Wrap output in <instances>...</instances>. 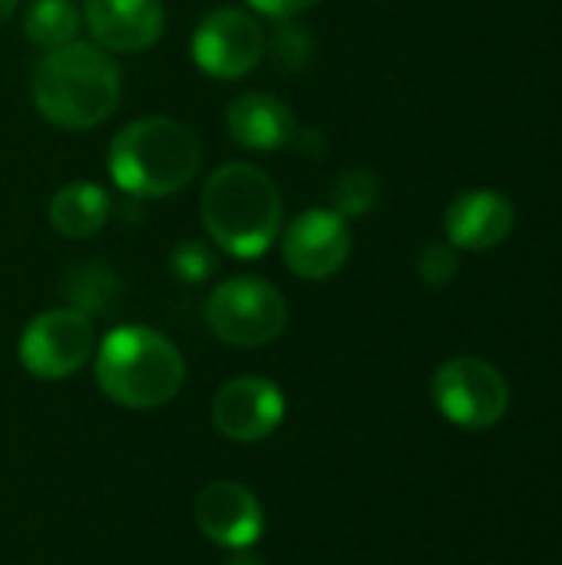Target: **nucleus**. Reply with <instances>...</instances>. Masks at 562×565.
Wrapping results in <instances>:
<instances>
[{
    "mask_svg": "<svg viewBox=\"0 0 562 565\" xmlns=\"http://www.w3.org/2000/svg\"><path fill=\"white\" fill-rule=\"evenodd\" d=\"M30 96L40 116L60 129L79 132L106 122L123 96V76L109 50L73 40L46 50L30 73Z\"/></svg>",
    "mask_w": 562,
    "mask_h": 565,
    "instance_id": "1",
    "label": "nucleus"
},
{
    "mask_svg": "<svg viewBox=\"0 0 562 565\" xmlns=\"http://www.w3.org/2000/svg\"><path fill=\"white\" fill-rule=\"evenodd\" d=\"M202 225L232 258L265 255L282 232V195L272 175L252 162L219 166L202 189Z\"/></svg>",
    "mask_w": 562,
    "mask_h": 565,
    "instance_id": "2",
    "label": "nucleus"
},
{
    "mask_svg": "<svg viewBox=\"0 0 562 565\" xmlns=\"http://www.w3.org/2000/svg\"><path fill=\"white\" fill-rule=\"evenodd\" d=\"M199 136L172 116H146L123 126L106 156L109 179L139 199H162L189 185L199 172Z\"/></svg>",
    "mask_w": 562,
    "mask_h": 565,
    "instance_id": "3",
    "label": "nucleus"
},
{
    "mask_svg": "<svg viewBox=\"0 0 562 565\" xmlns=\"http://www.w3.org/2000/svg\"><path fill=\"white\" fill-rule=\"evenodd\" d=\"M96 381L113 404L156 411L182 391L185 361L166 334L146 324H123L96 351Z\"/></svg>",
    "mask_w": 562,
    "mask_h": 565,
    "instance_id": "4",
    "label": "nucleus"
},
{
    "mask_svg": "<svg viewBox=\"0 0 562 565\" xmlns=\"http://www.w3.org/2000/svg\"><path fill=\"white\" fill-rule=\"evenodd\" d=\"M205 321L212 334L232 348H265L285 331L288 305L272 281L238 275L215 285L205 301Z\"/></svg>",
    "mask_w": 562,
    "mask_h": 565,
    "instance_id": "5",
    "label": "nucleus"
},
{
    "mask_svg": "<svg viewBox=\"0 0 562 565\" xmlns=\"http://www.w3.org/2000/svg\"><path fill=\"white\" fill-rule=\"evenodd\" d=\"M431 391L437 411L464 430H487L500 424L510 407L503 374L480 358H450L437 367Z\"/></svg>",
    "mask_w": 562,
    "mask_h": 565,
    "instance_id": "6",
    "label": "nucleus"
},
{
    "mask_svg": "<svg viewBox=\"0 0 562 565\" xmlns=\"http://www.w3.org/2000/svg\"><path fill=\"white\" fill-rule=\"evenodd\" d=\"M93 324L76 308H53L36 315L17 344V358L26 374L40 381L73 377L93 354Z\"/></svg>",
    "mask_w": 562,
    "mask_h": 565,
    "instance_id": "7",
    "label": "nucleus"
},
{
    "mask_svg": "<svg viewBox=\"0 0 562 565\" xmlns=\"http://www.w3.org/2000/svg\"><path fill=\"white\" fill-rule=\"evenodd\" d=\"M268 36L242 7H222L199 20L192 33V60L212 79H242L265 56Z\"/></svg>",
    "mask_w": 562,
    "mask_h": 565,
    "instance_id": "8",
    "label": "nucleus"
},
{
    "mask_svg": "<svg viewBox=\"0 0 562 565\" xmlns=\"http://www.w3.org/2000/svg\"><path fill=\"white\" fill-rule=\"evenodd\" d=\"M351 255L348 218L335 209H305L298 212L282 235V258L291 275L305 281H325L344 268Z\"/></svg>",
    "mask_w": 562,
    "mask_h": 565,
    "instance_id": "9",
    "label": "nucleus"
},
{
    "mask_svg": "<svg viewBox=\"0 0 562 565\" xmlns=\"http://www.w3.org/2000/svg\"><path fill=\"white\" fill-rule=\"evenodd\" d=\"M285 417V397L268 377H232L212 401V424L235 444H258L278 430Z\"/></svg>",
    "mask_w": 562,
    "mask_h": 565,
    "instance_id": "10",
    "label": "nucleus"
},
{
    "mask_svg": "<svg viewBox=\"0 0 562 565\" xmlns=\"http://www.w3.org/2000/svg\"><path fill=\"white\" fill-rule=\"evenodd\" d=\"M195 523L205 533V540L245 553L252 550L265 533V513L262 503L235 480H215L199 490L195 497Z\"/></svg>",
    "mask_w": 562,
    "mask_h": 565,
    "instance_id": "11",
    "label": "nucleus"
},
{
    "mask_svg": "<svg viewBox=\"0 0 562 565\" xmlns=\"http://www.w3.org/2000/svg\"><path fill=\"white\" fill-rule=\"evenodd\" d=\"M83 23L96 46L113 53H142L166 33L162 0H86Z\"/></svg>",
    "mask_w": 562,
    "mask_h": 565,
    "instance_id": "12",
    "label": "nucleus"
},
{
    "mask_svg": "<svg viewBox=\"0 0 562 565\" xmlns=\"http://www.w3.org/2000/svg\"><path fill=\"white\" fill-rule=\"evenodd\" d=\"M517 212L507 195L490 189L464 192L444 215L447 242L467 252H487L513 232Z\"/></svg>",
    "mask_w": 562,
    "mask_h": 565,
    "instance_id": "13",
    "label": "nucleus"
},
{
    "mask_svg": "<svg viewBox=\"0 0 562 565\" xmlns=\"http://www.w3.org/2000/svg\"><path fill=\"white\" fill-rule=\"evenodd\" d=\"M225 126L232 139L252 152H272L298 142L301 129L295 113L285 106V99L272 93H242L232 99L225 113Z\"/></svg>",
    "mask_w": 562,
    "mask_h": 565,
    "instance_id": "14",
    "label": "nucleus"
},
{
    "mask_svg": "<svg viewBox=\"0 0 562 565\" xmlns=\"http://www.w3.org/2000/svg\"><path fill=\"white\" fill-rule=\"evenodd\" d=\"M109 212H113L109 192L99 182L76 179L53 192L46 215L63 238H93L109 222Z\"/></svg>",
    "mask_w": 562,
    "mask_h": 565,
    "instance_id": "15",
    "label": "nucleus"
},
{
    "mask_svg": "<svg viewBox=\"0 0 562 565\" xmlns=\"http://www.w3.org/2000/svg\"><path fill=\"white\" fill-rule=\"evenodd\" d=\"M83 13L73 0H33L23 13V36L40 50H56L76 40Z\"/></svg>",
    "mask_w": 562,
    "mask_h": 565,
    "instance_id": "16",
    "label": "nucleus"
},
{
    "mask_svg": "<svg viewBox=\"0 0 562 565\" xmlns=\"http://www.w3.org/2000/svg\"><path fill=\"white\" fill-rule=\"evenodd\" d=\"M116 295H119L116 278L106 268L86 265V268H76V275L70 278V298L76 305V311H83L86 318L96 315V311L113 308Z\"/></svg>",
    "mask_w": 562,
    "mask_h": 565,
    "instance_id": "17",
    "label": "nucleus"
},
{
    "mask_svg": "<svg viewBox=\"0 0 562 565\" xmlns=\"http://www.w3.org/2000/svg\"><path fill=\"white\" fill-rule=\"evenodd\" d=\"M331 209L344 218H358V215H368L371 205L378 202V179L364 169H348L335 179V189H331Z\"/></svg>",
    "mask_w": 562,
    "mask_h": 565,
    "instance_id": "18",
    "label": "nucleus"
},
{
    "mask_svg": "<svg viewBox=\"0 0 562 565\" xmlns=\"http://www.w3.org/2000/svg\"><path fill=\"white\" fill-rule=\"evenodd\" d=\"M169 265H172V275L179 281H185V285H199V281H205L215 271V258H212V252L202 242H182V245H176Z\"/></svg>",
    "mask_w": 562,
    "mask_h": 565,
    "instance_id": "19",
    "label": "nucleus"
},
{
    "mask_svg": "<svg viewBox=\"0 0 562 565\" xmlns=\"http://www.w3.org/2000/svg\"><path fill=\"white\" fill-rule=\"evenodd\" d=\"M457 252L454 245H444V242H434L421 252L417 258V275L431 285V288H444L447 281H454L457 275Z\"/></svg>",
    "mask_w": 562,
    "mask_h": 565,
    "instance_id": "20",
    "label": "nucleus"
},
{
    "mask_svg": "<svg viewBox=\"0 0 562 565\" xmlns=\"http://www.w3.org/2000/svg\"><path fill=\"white\" fill-rule=\"evenodd\" d=\"M272 50H275L272 56H275V63H278L282 70H301L305 60H308V53H311V36H308L301 26L285 23V26L275 33Z\"/></svg>",
    "mask_w": 562,
    "mask_h": 565,
    "instance_id": "21",
    "label": "nucleus"
},
{
    "mask_svg": "<svg viewBox=\"0 0 562 565\" xmlns=\"http://www.w3.org/2000/svg\"><path fill=\"white\" fill-rule=\"evenodd\" d=\"M315 3H318V0H248V7H255L258 13L275 17V20L298 17V13H305L308 7H315Z\"/></svg>",
    "mask_w": 562,
    "mask_h": 565,
    "instance_id": "22",
    "label": "nucleus"
},
{
    "mask_svg": "<svg viewBox=\"0 0 562 565\" xmlns=\"http://www.w3.org/2000/svg\"><path fill=\"white\" fill-rule=\"evenodd\" d=\"M17 3H20V0H0V23L10 20V13L17 10Z\"/></svg>",
    "mask_w": 562,
    "mask_h": 565,
    "instance_id": "23",
    "label": "nucleus"
}]
</instances>
